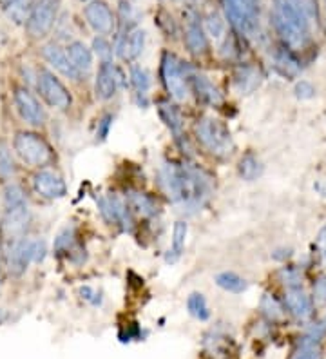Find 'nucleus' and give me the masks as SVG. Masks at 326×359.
Segmentation results:
<instances>
[{
  "label": "nucleus",
  "mask_w": 326,
  "mask_h": 359,
  "mask_svg": "<svg viewBox=\"0 0 326 359\" xmlns=\"http://www.w3.org/2000/svg\"><path fill=\"white\" fill-rule=\"evenodd\" d=\"M130 83L135 86V89L140 95H145L149 91V88H151V75H149V71L140 66L133 67L130 69Z\"/></svg>",
  "instance_id": "nucleus-34"
},
{
  "label": "nucleus",
  "mask_w": 326,
  "mask_h": 359,
  "mask_svg": "<svg viewBox=\"0 0 326 359\" xmlns=\"http://www.w3.org/2000/svg\"><path fill=\"white\" fill-rule=\"evenodd\" d=\"M102 129L98 133H96V135L100 136V138H105V136H107V131H109V126H111V116H105L104 120H102Z\"/></svg>",
  "instance_id": "nucleus-46"
},
{
  "label": "nucleus",
  "mask_w": 326,
  "mask_h": 359,
  "mask_svg": "<svg viewBox=\"0 0 326 359\" xmlns=\"http://www.w3.org/2000/svg\"><path fill=\"white\" fill-rule=\"evenodd\" d=\"M321 358V348L315 345H301L296 351V354L292 355L290 359H319Z\"/></svg>",
  "instance_id": "nucleus-41"
},
{
  "label": "nucleus",
  "mask_w": 326,
  "mask_h": 359,
  "mask_svg": "<svg viewBox=\"0 0 326 359\" xmlns=\"http://www.w3.org/2000/svg\"><path fill=\"white\" fill-rule=\"evenodd\" d=\"M189 76L185 64L172 53H163L161 58V79L165 83V89L176 102H185L189 98Z\"/></svg>",
  "instance_id": "nucleus-6"
},
{
  "label": "nucleus",
  "mask_w": 326,
  "mask_h": 359,
  "mask_svg": "<svg viewBox=\"0 0 326 359\" xmlns=\"http://www.w3.org/2000/svg\"><path fill=\"white\" fill-rule=\"evenodd\" d=\"M315 245H318L319 256H321L322 262L326 263V227L322 229L321 232H319V236H318V241H315Z\"/></svg>",
  "instance_id": "nucleus-45"
},
{
  "label": "nucleus",
  "mask_w": 326,
  "mask_h": 359,
  "mask_svg": "<svg viewBox=\"0 0 326 359\" xmlns=\"http://www.w3.org/2000/svg\"><path fill=\"white\" fill-rule=\"evenodd\" d=\"M73 241H74V231L73 229H65L60 236L57 238V241H55V247H57L58 252H62V250H69L71 247H73Z\"/></svg>",
  "instance_id": "nucleus-42"
},
{
  "label": "nucleus",
  "mask_w": 326,
  "mask_h": 359,
  "mask_svg": "<svg viewBox=\"0 0 326 359\" xmlns=\"http://www.w3.org/2000/svg\"><path fill=\"white\" fill-rule=\"evenodd\" d=\"M225 15L231 26L245 39H254L259 33L257 0H225Z\"/></svg>",
  "instance_id": "nucleus-4"
},
{
  "label": "nucleus",
  "mask_w": 326,
  "mask_h": 359,
  "mask_svg": "<svg viewBox=\"0 0 326 359\" xmlns=\"http://www.w3.org/2000/svg\"><path fill=\"white\" fill-rule=\"evenodd\" d=\"M285 309L288 311V314L294 316L297 321H308L312 320L313 316V305L312 298L308 294L304 292L301 287H292V289H287V294H285Z\"/></svg>",
  "instance_id": "nucleus-13"
},
{
  "label": "nucleus",
  "mask_w": 326,
  "mask_h": 359,
  "mask_svg": "<svg viewBox=\"0 0 326 359\" xmlns=\"http://www.w3.org/2000/svg\"><path fill=\"white\" fill-rule=\"evenodd\" d=\"M87 24L91 26L93 31H96L100 36L111 35L116 26V18H114L113 11L105 4L104 0H93L83 9Z\"/></svg>",
  "instance_id": "nucleus-11"
},
{
  "label": "nucleus",
  "mask_w": 326,
  "mask_h": 359,
  "mask_svg": "<svg viewBox=\"0 0 326 359\" xmlns=\"http://www.w3.org/2000/svg\"><path fill=\"white\" fill-rule=\"evenodd\" d=\"M288 2H290L292 6H296L301 13L306 15V18H308L310 22H312V20H318V0H288Z\"/></svg>",
  "instance_id": "nucleus-38"
},
{
  "label": "nucleus",
  "mask_w": 326,
  "mask_h": 359,
  "mask_svg": "<svg viewBox=\"0 0 326 359\" xmlns=\"http://www.w3.org/2000/svg\"><path fill=\"white\" fill-rule=\"evenodd\" d=\"M65 51H67V57L73 62V66L76 67L80 75L87 73L93 67V53L83 42H71Z\"/></svg>",
  "instance_id": "nucleus-22"
},
{
  "label": "nucleus",
  "mask_w": 326,
  "mask_h": 359,
  "mask_svg": "<svg viewBox=\"0 0 326 359\" xmlns=\"http://www.w3.org/2000/svg\"><path fill=\"white\" fill-rule=\"evenodd\" d=\"M93 49L98 55V58H102V64L111 62V58H113V46L109 44V40H105V36H96L93 40Z\"/></svg>",
  "instance_id": "nucleus-39"
},
{
  "label": "nucleus",
  "mask_w": 326,
  "mask_h": 359,
  "mask_svg": "<svg viewBox=\"0 0 326 359\" xmlns=\"http://www.w3.org/2000/svg\"><path fill=\"white\" fill-rule=\"evenodd\" d=\"M98 209L109 224L122 225L123 229H130V225H133V212H130L129 205H127L125 200H122L116 194L102 196L98 200Z\"/></svg>",
  "instance_id": "nucleus-12"
},
{
  "label": "nucleus",
  "mask_w": 326,
  "mask_h": 359,
  "mask_svg": "<svg viewBox=\"0 0 326 359\" xmlns=\"http://www.w3.org/2000/svg\"><path fill=\"white\" fill-rule=\"evenodd\" d=\"M125 202L129 205L130 212L136 216H142V218H151V216H154L158 212L156 202L149 194L140 193V191H130V193H127Z\"/></svg>",
  "instance_id": "nucleus-21"
},
{
  "label": "nucleus",
  "mask_w": 326,
  "mask_h": 359,
  "mask_svg": "<svg viewBox=\"0 0 326 359\" xmlns=\"http://www.w3.org/2000/svg\"><path fill=\"white\" fill-rule=\"evenodd\" d=\"M174 2H178V0H174Z\"/></svg>",
  "instance_id": "nucleus-50"
},
{
  "label": "nucleus",
  "mask_w": 326,
  "mask_h": 359,
  "mask_svg": "<svg viewBox=\"0 0 326 359\" xmlns=\"http://www.w3.org/2000/svg\"><path fill=\"white\" fill-rule=\"evenodd\" d=\"M4 320V314H2V311H0V321Z\"/></svg>",
  "instance_id": "nucleus-48"
},
{
  "label": "nucleus",
  "mask_w": 326,
  "mask_h": 359,
  "mask_svg": "<svg viewBox=\"0 0 326 359\" xmlns=\"http://www.w3.org/2000/svg\"><path fill=\"white\" fill-rule=\"evenodd\" d=\"M189 82H191L192 91L196 93V97L200 98L201 102H205V104L214 105V107H216V105H219L223 102L222 93L217 91L216 86H214L207 76L198 75V73H191Z\"/></svg>",
  "instance_id": "nucleus-20"
},
{
  "label": "nucleus",
  "mask_w": 326,
  "mask_h": 359,
  "mask_svg": "<svg viewBox=\"0 0 326 359\" xmlns=\"http://www.w3.org/2000/svg\"><path fill=\"white\" fill-rule=\"evenodd\" d=\"M82 2H87V0H82Z\"/></svg>",
  "instance_id": "nucleus-49"
},
{
  "label": "nucleus",
  "mask_w": 326,
  "mask_h": 359,
  "mask_svg": "<svg viewBox=\"0 0 326 359\" xmlns=\"http://www.w3.org/2000/svg\"><path fill=\"white\" fill-rule=\"evenodd\" d=\"M238 172L239 176L243 180H247V182H254V180H257L263 175V165H261V162L254 156V154H245V156L239 160Z\"/></svg>",
  "instance_id": "nucleus-27"
},
{
  "label": "nucleus",
  "mask_w": 326,
  "mask_h": 359,
  "mask_svg": "<svg viewBox=\"0 0 326 359\" xmlns=\"http://www.w3.org/2000/svg\"><path fill=\"white\" fill-rule=\"evenodd\" d=\"M158 182L170 202L187 212L200 210L212 194V178L209 172L189 163H163L158 172Z\"/></svg>",
  "instance_id": "nucleus-1"
},
{
  "label": "nucleus",
  "mask_w": 326,
  "mask_h": 359,
  "mask_svg": "<svg viewBox=\"0 0 326 359\" xmlns=\"http://www.w3.org/2000/svg\"><path fill=\"white\" fill-rule=\"evenodd\" d=\"M60 0H36L33 13L26 22V31L33 39H43L49 35L55 22H57Z\"/></svg>",
  "instance_id": "nucleus-8"
},
{
  "label": "nucleus",
  "mask_w": 326,
  "mask_h": 359,
  "mask_svg": "<svg viewBox=\"0 0 326 359\" xmlns=\"http://www.w3.org/2000/svg\"><path fill=\"white\" fill-rule=\"evenodd\" d=\"M183 40H185L189 53H192L196 57H201L209 51V36H207V31L198 18H189Z\"/></svg>",
  "instance_id": "nucleus-18"
},
{
  "label": "nucleus",
  "mask_w": 326,
  "mask_h": 359,
  "mask_svg": "<svg viewBox=\"0 0 326 359\" xmlns=\"http://www.w3.org/2000/svg\"><path fill=\"white\" fill-rule=\"evenodd\" d=\"M39 93L40 97L46 100V104L55 107V109L64 111L71 105L69 91H67L64 83L48 69H42L39 73Z\"/></svg>",
  "instance_id": "nucleus-9"
},
{
  "label": "nucleus",
  "mask_w": 326,
  "mask_h": 359,
  "mask_svg": "<svg viewBox=\"0 0 326 359\" xmlns=\"http://www.w3.org/2000/svg\"><path fill=\"white\" fill-rule=\"evenodd\" d=\"M42 57L48 60L49 66L55 67L58 73H62V75L67 76V79H73V80L80 79V73L76 71V67L73 66V62L69 60V57H67V51H64V49H62L58 44H55V42L43 46Z\"/></svg>",
  "instance_id": "nucleus-16"
},
{
  "label": "nucleus",
  "mask_w": 326,
  "mask_h": 359,
  "mask_svg": "<svg viewBox=\"0 0 326 359\" xmlns=\"http://www.w3.org/2000/svg\"><path fill=\"white\" fill-rule=\"evenodd\" d=\"M4 209L13 210L17 207L26 205V196H24V191H22L20 185L17 184H8L4 187Z\"/></svg>",
  "instance_id": "nucleus-32"
},
{
  "label": "nucleus",
  "mask_w": 326,
  "mask_h": 359,
  "mask_svg": "<svg viewBox=\"0 0 326 359\" xmlns=\"http://www.w3.org/2000/svg\"><path fill=\"white\" fill-rule=\"evenodd\" d=\"M118 17H120V22H122L123 29L133 31V26L138 22V11L130 2L127 0H122L120 2V8H118Z\"/></svg>",
  "instance_id": "nucleus-35"
},
{
  "label": "nucleus",
  "mask_w": 326,
  "mask_h": 359,
  "mask_svg": "<svg viewBox=\"0 0 326 359\" xmlns=\"http://www.w3.org/2000/svg\"><path fill=\"white\" fill-rule=\"evenodd\" d=\"M236 83H238V89L241 93H252L261 83L259 71L250 66L239 67L238 73H236Z\"/></svg>",
  "instance_id": "nucleus-26"
},
{
  "label": "nucleus",
  "mask_w": 326,
  "mask_h": 359,
  "mask_svg": "<svg viewBox=\"0 0 326 359\" xmlns=\"http://www.w3.org/2000/svg\"><path fill=\"white\" fill-rule=\"evenodd\" d=\"M205 31L212 35L214 39H222L225 35V24H223L222 17L217 13H210L205 20Z\"/></svg>",
  "instance_id": "nucleus-37"
},
{
  "label": "nucleus",
  "mask_w": 326,
  "mask_h": 359,
  "mask_svg": "<svg viewBox=\"0 0 326 359\" xmlns=\"http://www.w3.org/2000/svg\"><path fill=\"white\" fill-rule=\"evenodd\" d=\"M160 116H161V120L165 122L167 128L170 129V133H172L176 138H179V136H182V131H183V120H182V114H179V111L176 109L172 104H169V102H161Z\"/></svg>",
  "instance_id": "nucleus-25"
},
{
  "label": "nucleus",
  "mask_w": 326,
  "mask_h": 359,
  "mask_svg": "<svg viewBox=\"0 0 326 359\" xmlns=\"http://www.w3.org/2000/svg\"><path fill=\"white\" fill-rule=\"evenodd\" d=\"M33 187L42 198L48 200H58L67 194L65 182L53 171H39L33 176Z\"/></svg>",
  "instance_id": "nucleus-15"
},
{
  "label": "nucleus",
  "mask_w": 326,
  "mask_h": 359,
  "mask_svg": "<svg viewBox=\"0 0 326 359\" xmlns=\"http://www.w3.org/2000/svg\"><path fill=\"white\" fill-rule=\"evenodd\" d=\"M216 283L222 287L226 292L239 294L247 289V281L241 276H238L236 272H219L216 276Z\"/></svg>",
  "instance_id": "nucleus-30"
},
{
  "label": "nucleus",
  "mask_w": 326,
  "mask_h": 359,
  "mask_svg": "<svg viewBox=\"0 0 326 359\" xmlns=\"http://www.w3.org/2000/svg\"><path fill=\"white\" fill-rule=\"evenodd\" d=\"M145 48V31L133 29L127 31L125 35L118 42L116 53L122 60H136Z\"/></svg>",
  "instance_id": "nucleus-19"
},
{
  "label": "nucleus",
  "mask_w": 326,
  "mask_h": 359,
  "mask_svg": "<svg viewBox=\"0 0 326 359\" xmlns=\"http://www.w3.org/2000/svg\"><path fill=\"white\" fill-rule=\"evenodd\" d=\"M313 93H315V89H313V86L310 82H304V80H301V82L296 86L297 98H303V100H306V98L313 97Z\"/></svg>",
  "instance_id": "nucleus-44"
},
{
  "label": "nucleus",
  "mask_w": 326,
  "mask_h": 359,
  "mask_svg": "<svg viewBox=\"0 0 326 359\" xmlns=\"http://www.w3.org/2000/svg\"><path fill=\"white\" fill-rule=\"evenodd\" d=\"M274 60H276V67L281 71L283 75L294 76L299 73V62L294 58V55H292V51L288 48L278 49Z\"/></svg>",
  "instance_id": "nucleus-28"
},
{
  "label": "nucleus",
  "mask_w": 326,
  "mask_h": 359,
  "mask_svg": "<svg viewBox=\"0 0 326 359\" xmlns=\"http://www.w3.org/2000/svg\"><path fill=\"white\" fill-rule=\"evenodd\" d=\"M281 276H283V283L287 285L288 289H292V287H301L299 272L294 271V269H283Z\"/></svg>",
  "instance_id": "nucleus-43"
},
{
  "label": "nucleus",
  "mask_w": 326,
  "mask_h": 359,
  "mask_svg": "<svg viewBox=\"0 0 326 359\" xmlns=\"http://www.w3.org/2000/svg\"><path fill=\"white\" fill-rule=\"evenodd\" d=\"M312 302L315 307H325L326 305V276L319 278L315 285H313Z\"/></svg>",
  "instance_id": "nucleus-40"
},
{
  "label": "nucleus",
  "mask_w": 326,
  "mask_h": 359,
  "mask_svg": "<svg viewBox=\"0 0 326 359\" xmlns=\"http://www.w3.org/2000/svg\"><path fill=\"white\" fill-rule=\"evenodd\" d=\"M123 79L125 76H123L120 67L114 66L113 62H104L100 69H98V75H96V97L100 98V100H111L118 93V89L122 88L123 82H125Z\"/></svg>",
  "instance_id": "nucleus-10"
},
{
  "label": "nucleus",
  "mask_w": 326,
  "mask_h": 359,
  "mask_svg": "<svg viewBox=\"0 0 326 359\" xmlns=\"http://www.w3.org/2000/svg\"><path fill=\"white\" fill-rule=\"evenodd\" d=\"M259 309L269 321H281L283 318H285V309L281 307V303H279L272 294H265V296L261 298Z\"/></svg>",
  "instance_id": "nucleus-31"
},
{
  "label": "nucleus",
  "mask_w": 326,
  "mask_h": 359,
  "mask_svg": "<svg viewBox=\"0 0 326 359\" xmlns=\"http://www.w3.org/2000/svg\"><path fill=\"white\" fill-rule=\"evenodd\" d=\"M46 256V243L40 240H20L13 241L8 252L9 272L15 276H20L26 271L31 262H42Z\"/></svg>",
  "instance_id": "nucleus-7"
},
{
  "label": "nucleus",
  "mask_w": 326,
  "mask_h": 359,
  "mask_svg": "<svg viewBox=\"0 0 326 359\" xmlns=\"http://www.w3.org/2000/svg\"><path fill=\"white\" fill-rule=\"evenodd\" d=\"M187 311L192 318L200 321H207L210 318V309L209 303L205 299L203 294L192 292L187 298Z\"/></svg>",
  "instance_id": "nucleus-29"
},
{
  "label": "nucleus",
  "mask_w": 326,
  "mask_h": 359,
  "mask_svg": "<svg viewBox=\"0 0 326 359\" xmlns=\"http://www.w3.org/2000/svg\"><path fill=\"white\" fill-rule=\"evenodd\" d=\"M187 232H189V225L185 222H176L174 224V231H172V245H170L169 252L165 256L167 263H176L182 256L183 249H185V241H187Z\"/></svg>",
  "instance_id": "nucleus-23"
},
{
  "label": "nucleus",
  "mask_w": 326,
  "mask_h": 359,
  "mask_svg": "<svg viewBox=\"0 0 326 359\" xmlns=\"http://www.w3.org/2000/svg\"><path fill=\"white\" fill-rule=\"evenodd\" d=\"M272 22L285 48L290 51L304 49L310 42V20L288 0H274Z\"/></svg>",
  "instance_id": "nucleus-2"
},
{
  "label": "nucleus",
  "mask_w": 326,
  "mask_h": 359,
  "mask_svg": "<svg viewBox=\"0 0 326 359\" xmlns=\"http://www.w3.org/2000/svg\"><path fill=\"white\" fill-rule=\"evenodd\" d=\"M35 0H11L6 6V15L9 20H13L15 24H26L29 20L33 8H35Z\"/></svg>",
  "instance_id": "nucleus-24"
},
{
  "label": "nucleus",
  "mask_w": 326,
  "mask_h": 359,
  "mask_svg": "<svg viewBox=\"0 0 326 359\" xmlns=\"http://www.w3.org/2000/svg\"><path fill=\"white\" fill-rule=\"evenodd\" d=\"M15 171H17V167H15L13 156L4 144H0V176L9 178L15 175Z\"/></svg>",
  "instance_id": "nucleus-36"
},
{
  "label": "nucleus",
  "mask_w": 326,
  "mask_h": 359,
  "mask_svg": "<svg viewBox=\"0 0 326 359\" xmlns=\"http://www.w3.org/2000/svg\"><path fill=\"white\" fill-rule=\"evenodd\" d=\"M196 138L216 158H229L234 153V140L226 123L214 116H203L196 123Z\"/></svg>",
  "instance_id": "nucleus-3"
},
{
  "label": "nucleus",
  "mask_w": 326,
  "mask_h": 359,
  "mask_svg": "<svg viewBox=\"0 0 326 359\" xmlns=\"http://www.w3.org/2000/svg\"><path fill=\"white\" fill-rule=\"evenodd\" d=\"M15 105H17L22 118L26 120L27 123H31V126H42L43 120H46V113H43L42 105L27 89L18 88L15 91Z\"/></svg>",
  "instance_id": "nucleus-14"
},
{
  "label": "nucleus",
  "mask_w": 326,
  "mask_h": 359,
  "mask_svg": "<svg viewBox=\"0 0 326 359\" xmlns=\"http://www.w3.org/2000/svg\"><path fill=\"white\" fill-rule=\"evenodd\" d=\"M27 224H29V209H27V203L26 205L17 207L13 210H6L4 222H2L4 236L11 241L20 240L22 234L26 232Z\"/></svg>",
  "instance_id": "nucleus-17"
},
{
  "label": "nucleus",
  "mask_w": 326,
  "mask_h": 359,
  "mask_svg": "<svg viewBox=\"0 0 326 359\" xmlns=\"http://www.w3.org/2000/svg\"><path fill=\"white\" fill-rule=\"evenodd\" d=\"M325 336H326V316L322 318V320H319L318 323L312 325V327L306 330V334L301 337V345L319 346V345H321L322 339H325Z\"/></svg>",
  "instance_id": "nucleus-33"
},
{
  "label": "nucleus",
  "mask_w": 326,
  "mask_h": 359,
  "mask_svg": "<svg viewBox=\"0 0 326 359\" xmlns=\"http://www.w3.org/2000/svg\"><path fill=\"white\" fill-rule=\"evenodd\" d=\"M13 149L22 162L31 167H43L53 160V151L49 144L36 133L20 131L13 140Z\"/></svg>",
  "instance_id": "nucleus-5"
},
{
  "label": "nucleus",
  "mask_w": 326,
  "mask_h": 359,
  "mask_svg": "<svg viewBox=\"0 0 326 359\" xmlns=\"http://www.w3.org/2000/svg\"><path fill=\"white\" fill-rule=\"evenodd\" d=\"M9 2H11V0H0V4L4 6V8H6V6H8V4H9Z\"/></svg>",
  "instance_id": "nucleus-47"
}]
</instances>
